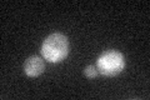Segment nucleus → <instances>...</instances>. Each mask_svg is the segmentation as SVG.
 <instances>
[{
	"mask_svg": "<svg viewBox=\"0 0 150 100\" xmlns=\"http://www.w3.org/2000/svg\"><path fill=\"white\" fill-rule=\"evenodd\" d=\"M41 55L49 63H60L69 54V40L64 34L54 33L43 41Z\"/></svg>",
	"mask_w": 150,
	"mask_h": 100,
	"instance_id": "obj_1",
	"label": "nucleus"
},
{
	"mask_svg": "<svg viewBox=\"0 0 150 100\" xmlns=\"http://www.w3.org/2000/svg\"><path fill=\"white\" fill-rule=\"evenodd\" d=\"M125 68V58L118 50H106L96 60L99 74L105 77H115Z\"/></svg>",
	"mask_w": 150,
	"mask_h": 100,
	"instance_id": "obj_2",
	"label": "nucleus"
},
{
	"mask_svg": "<svg viewBox=\"0 0 150 100\" xmlns=\"http://www.w3.org/2000/svg\"><path fill=\"white\" fill-rule=\"evenodd\" d=\"M45 70V63L43 58L38 55H33L30 58H28L24 63V71L28 77L36 78L41 75Z\"/></svg>",
	"mask_w": 150,
	"mask_h": 100,
	"instance_id": "obj_3",
	"label": "nucleus"
},
{
	"mask_svg": "<svg viewBox=\"0 0 150 100\" xmlns=\"http://www.w3.org/2000/svg\"><path fill=\"white\" fill-rule=\"evenodd\" d=\"M84 75H85L88 79H94L99 75V71H98L95 65H88L86 68L84 69Z\"/></svg>",
	"mask_w": 150,
	"mask_h": 100,
	"instance_id": "obj_4",
	"label": "nucleus"
}]
</instances>
